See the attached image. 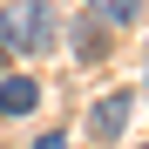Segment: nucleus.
<instances>
[{"label": "nucleus", "instance_id": "6", "mask_svg": "<svg viewBox=\"0 0 149 149\" xmlns=\"http://www.w3.org/2000/svg\"><path fill=\"white\" fill-rule=\"evenodd\" d=\"M142 149H149V142H142Z\"/></svg>", "mask_w": 149, "mask_h": 149}, {"label": "nucleus", "instance_id": "5", "mask_svg": "<svg viewBox=\"0 0 149 149\" xmlns=\"http://www.w3.org/2000/svg\"><path fill=\"white\" fill-rule=\"evenodd\" d=\"M34 149H68V136H61V129H47V136H41Z\"/></svg>", "mask_w": 149, "mask_h": 149}, {"label": "nucleus", "instance_id": "1", "mask_svg": "<svg viewBox=\"0 0 149 149\" xmlns=\"http://www.w3.org/2000/svg\"><path fill=\"white\" fill-rule=\"evenodd\" d=\"M47 41H54V7H47V0H7V7H0V47L41 54Z\"/></svg>", "mask_w": 149, "mask_h": 149}, {"label": "nucleus", "instance_id": "2", "mask_svg": "<svg viewBox=\"0 0 149 149\" xmlns=\"http://www.w3.org/2000/svg\"><path fill=\"white\" fill-rule=\"evenodd\" d=\"M129 109H136V88L102 95V102L88 109V136H95V142H115V136H122V122H129Z\"/></svg>", "mask_w": 149, "mask_h": 149}, {"label": "nucleus", "instance_id": "4", "mask_svg": "<svg viewBox=\"0 0 149 149\" xmlns=\"http://www.w3.org/2000/svg\"><path fill=\"white\" fill-rule=\"evenodd\" d=\"M88 14H95V20H109V27H136L142 0H88Z\"/></svg>", "mask_w": 149, "mask_h": 149}, {"label": "nucleus", "instance_id": "3", "mask_svg": "<svg viewBox=\"0 0 149 149\" xmlns=\"http://www.w3.org/2000/svg\"><path fill=\"white\" fill-rule=\"evenodd\" d=\"M41 102V81H27V74H7L0 81V115H27Z\"/></svg>", "mask_w": 149, "mask_h": 149}]
</instances>
